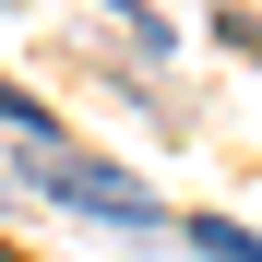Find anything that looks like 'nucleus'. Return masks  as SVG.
<instances>
[{
  "label": "nucleus",
  "mask_w": 262,
  "mask_h": 262,
  "mask_svg": "<svg viewBox=\"0 0 262 262\" xmlns=\"http://www.w3.org/2000/svg\"><path fill=\"white\" fill-rule=\"evenodd\" d=\"M24 179L48 191V203H83V214H119V227H155V203L119 179L107 155H60V143H24Z\"/></svg>",
  "instance_id": "f257e3e1"
},
{
  "label": "nucleus",
  "mask_w": 262,
  "mask_h": 262,
  "mask_svg": "<svg viewBox=\"0 0 262 262\" xmlns=\"http://www.w3.org/2000/svg\"><path fill=\"white\" fill-rule=\"evenodd\" d=\"M191 250H214V262H262V238L227 227V214H191Z\"/></svg>",
  "instance_id": "f03ea898"
},
{
  "label": "nucleus",
  "mask_w": 262,
  "mask_h": 262,
  "mask_svg": "<svg viewBox=\"0 0 262 262\" xmlns=\"http://www.w3.org/2000/svg\"><path fill=\"white\" fill-rule=\"evenodd\" d=\"M107 12H119V24H131V36H143V48H167V24H155V12H143V0H107Z\"/></svg>",
  "instance_id": "7ed1b4c3"
}]
</instances>
